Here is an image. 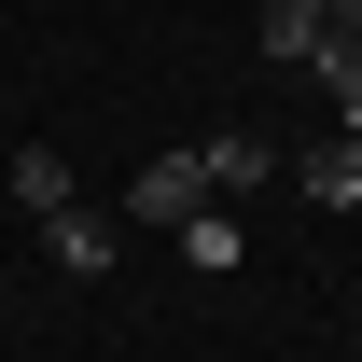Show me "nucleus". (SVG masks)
Here are the masks:
<instances>
[{
	"instance_id": "f257e3e1",
	"label": "nucleus",
	"mask_w": 362,
	"mask_h": 362,
	"mask_svg": "<svg viewBox=\"0 0 362 362\" xmlns=\"http://www.w3.org/2000/svg\"><path fill=\"white\" fill-rule=\"evenodd\" d=\"M195 209H223V195H209V168H195V153H153V168L126 181V223H139V237H181V223H195Z\"/></svg>"
},
{
	"instance_id": "f03ea898",
	"label": "nucleus",
	"mask_w": 362,
	"mask_h": 362,
	"mask_svg": "<svg viewBox=\"0 0 362 362\" xmlns=\"http://www.w3.org/2000/svg\"><path fill=\"white\" fill-rule=\"evenodd\" d=\"M56 265H70V279H112V251H126V223H112V209H56Z\"/></svg>"
},
{
	"instance_id": "7ed1b4c3",
	"label": "nucleus",
	"mask_w": 362,
	"mask_h": 362,
	"mask_svg": "<svg viewBox=\"0 0 362 362\" xmlns=\"http://www.w3.org/2000/svg\"><path fill=\"white\" fill-rule=\"evenodd\" d=\"M293 181H307L320 209H362V139L334 126V139H307V153H293Z\"/></svg>"
},
{
	"instance_id": "20e7f679",
	"label": "nucleus",
	"mask_w": 362,
	"mask_h": 362,
	"mask_svg": "<svg viewBox=\"0 0 362 362\" xmlns=\"http://www.w3.org/2000/svg\"><path fill=\"white\" fill-rule=\"evenodd\" d=\"M181 265H195V279H237V265H251L237 209H195V223H181Z\"/></svg>"
},
{
	"instance_id": "39448f33",
	"label": "nucleus",
	"mask_w": 362,
	"mask_h": 362,
	"mask_svg": "<svg viewBox=\"0 0 362 362\" xmlns=\"http://www.w3.org/2000/svg\"><path fill=\"white\" fill-rule=\"evenodd\" d=\"M14 195H28V223H56V209H84V181L56 168L42 139H28V153H14Z\"/></svg>"
},
{
	"instance_id": "423d86ee",
	"label": "nucleus",
	"mask_w": 362,
	"mask_h": 362,
	"mask_svg": "<svg viewBox=\"0 0 362 362\" xmlns=\"http://www.w3.org/2000/svg\"><path fill=\"white\" fill-rule=\"evenodd\" d=\"M195 168H209V195H251V181H279V153H265V139H209V153H195Z\"/></svg>"
},
{
	"instance_id": "0eeeda50",
	"label": "nucleus",
	"mask_w": 362,
	"mask_h": 362,
	"mask_svg": "<svg viewBox=\"0 0 362 362\" xmlns=\"http://www.w3.org/2000/svg\"><path fill=\"white\" fill-rule=\"evenodd\" d=\"M265 56L307 70V56H320V0H265Z\"/></svg>"
},
{
	"instance_id": "6e6552de",
	"label": "nucleus",
	"mask_w": 362,
	"mask_h": 362,
	"mask_svg": "<svg viewBox=\"0 0 362 362\" xmlns=\"http://www.w3.org/2000/svg\"><path fill=\"white\" fill-rule=\"evenodd\" d=\"M307 70H320V84H334V126H349V139H362V42H320V56H307Z\"/></svg>"
},
{
	"instance_id": "1a4fd4ad",
	"label": "nucleus",
	"mask_w": 362,
	"mask_h": 362,
	"mask_svg": "<svg viewBox=\"0 0 362 362\" xmlns=\"http://www.w3.org/2000/svg\"><path fill=\"white\" fill-rule=\"evenodd\" d=\"M320 42H362V0H320Z\"/></svg>"
}]
</instances>
